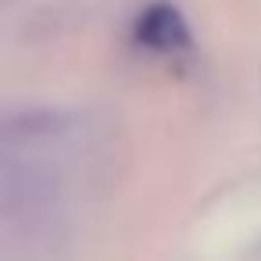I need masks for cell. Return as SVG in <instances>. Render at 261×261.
I'll return each instance as SVG.
<instances>
[{
    "mask_svg": "<svg viewBox=\"0 0 261 261\" xmlns=\"http://www.w3.org/2000/svg\"><path fill=\"white\" fill-rule=\"evenodd\" d=\"M136 36H140V43H147L154 50H179V47H186V22L175 8L154 4L150 11L140 15Z\"/></svg>",
    "mask_w": 261,
    "mask_h": 261,
    "instance_id": "obj_1",
    "label": "cell"
}]
</instances>
